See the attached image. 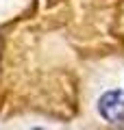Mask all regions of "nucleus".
<instances>
[{"instance_id": "f257e3e1", "label": "nucleus", "mask_w": 124, "mask_h": 130, "mask_svg": "<svg viewBox=\"0 0 124 130\" xmlns=\"http://www.w3.org/2000/svg\"><path fill=\"white\" fill-rule=\"evenodd\" d=\"M98 108L107 121H124V91H107Z\"/></svg>"}]
</instances>
